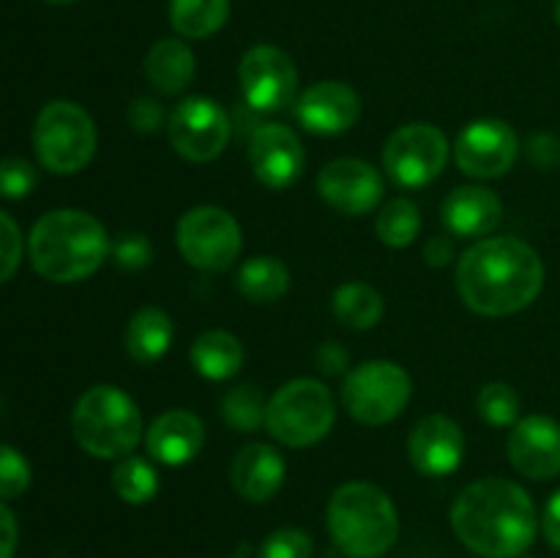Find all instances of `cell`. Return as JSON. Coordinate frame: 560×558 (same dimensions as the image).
<instances>
[{
    "mask_svg": "<svg viewBox=\"0 0 560 558\" xmlns=\"http://www.w3.org/2000/svg\"><path fill=\"white\" fill-rule=\"evenodd\" d=\"M337 421V403L326 383L315 377H295L271 394L266 408V427L279 443L290 449L312 446L331 432Z\"/></svg>",
    "mask_w": 560,
    "mask_h": 558,
    "instance_id": "cell-6",
    "label": "cell"
},
{
    "mask_svg": "<svg viewBox=\"0 0 560 558\" xmlns=\"http://www.w3.org/2000/svg\"><path fill=\"white\" fill-rule=\"evenodd\" d=\"M541 528H545L547 542L556 550H560V490L552 492V498L545 507V518H541Z\"/></svg>",
    "mask_w": 560,
    "mask_h": 558,
    "instance_id": "cell-42",
    "label": "cell"
},
{
    "mask_svg": "<svg viewBox=\"0 0 560 558\" xmlns=\"http://www.w3.org/2000/svg\"><path fill=\"white\" fill-rule=\"evenodd\" d=\"M113 487L115 492H118L120 501L140 507V503H148L156 498L159 474L145 457L126 454V457H120V463L113 468Z\"/></svg>",
    "mask_w": 560,
    "mask_h": 558,
    "instance_id": "cell-29",
    "label": "cell"
},
{
    "mask_svg": "<svg viewBox=\"0 0 560 558\" xmlns=\"http://www.w3.org/2000/svg\"><path fill=\"white\" fill-rule=\"evenodd\" d=\"M38 184V173L31 162L20 156H9L0 162V197L5 200H22L31 195Z\"/></svg>",
    "mask_w": 560,
    "mask_h": 558,
    "instance_id": "cell-33",
    "label": "cell"
},
{
    "mask_svg": "<svg viewBox=\"0 0 560 558\" xmlns=\"http://www.w3.org/2000/svg\"><path fill=\"white\" fill-rule=\"evenodd\" d=\"M408 454L416 470L424 476H448L459 468L465 454L463 430L443 414H430L413 427L408 438Z\"/></svg>",
    "mask_w": 560,
    "mask_h": 558,
    "instance_id": "cell-18",
    "label": "cell"
},
{
    "mask_svg": "<svg viewBox=\"0 0 560 558\" xmlns=\"http://www.w3.org/2000/svg\"><path fill=\"white\" fill-rule=\"evenodd\" d=\"M104 224L80 208H58L33 224L27 252L36 274L58 284L82 282L102 268L109 255Z\"/></svg>",
    "mask_w": 560,
    "mask_h": 558,
    "instance_id": "cell-3",
    "label": "cell"
},
{
    "mask_svg": "<svg viewBox=\"0 0 560 558\" xmlns=\"http://www.w3.org/2000/svg\"><path fill=\"white\" fill-rule=\"evenodd\" d=\"M109 252H113L115 266L124 268V271H142L153 257L151 241L142 233H124L120 239H115Z\"/></svg>",
    "mask_w": 560,
    "mask_h": 558,
    "instance_id": "cell-35",
    "label": "cell"
},
{
    "mask_svg": "<svg viewBox=\"0 0 560 558\" xmlns=\"http://www.w3.org/2000/svg\"><path fill=\"white\" fill-rule=\"evenodd\" d=\"M448 162V140L438 126L408 124L399 126L383 148V170L394 184L419 189L432 184Z\"/></svg>",
    "mask_w": 560,
    "mask_h": 558,
    "instance_id": "cell-10",
    "label": "cell"
},
{
    "mask_svg": "<svg viewBox=\"0 0 560 558\" xmlns=\"http://www.w3.org/2000/svg\"><path fill=\"white\" fill-rule=\"evenodd\" d=\"M16 539H20V528H16L14 512L0 503V558H14Z\"/></svg>",
    "mask_w": 560,
    "mask_h": 558,
    "instance_id": "cell-40",
    "label": "cell"
},
{
    "mask_svg": "<svg viewBox=\"0 0 560 558\" xmlns=\"http://www.w3.org/2000/svg\"><path fill=\"white\" fill-rule=\"evenodd\" d=\"M295 115L312 135L334 137L359 124L361 98L345 82L323 80L301 93L299 102H295Z\"/></svg>",
    "mask_w": 560,
    "mask_h": 558,
    "instance_id": "cell-17",
    "label": "cell"
},
{
    "mask_svg": "<svg viewBox=\"0 0 560 558\" xmlns=\"http://www.w3.org/2000/svg\"><path fill=\"white\" fill-rule=\"evenodd\" d=\"M191 367L208 381H230L244 364V345L222 328H208L191 342Z\"/></svg>",
    "mask_w": 560,
    "mask_h": 558,
    "instance_id": "cell-24",
    "label": "cell"
},
{
    "mask_svg": "<svg viewBox=\"0 0 560 558\" xmlns=\"http://www.w3.org/2000/svg\"><path fill=\"white\" fill-rule=\"evenodd\" d=\"M260 558H312V536L301 528H277L260 545Z\"/></svg>",
    "mask_w": 560,
    "mask_h": 558,
    "instance_id": "cell-34",
    "label": "cell"
},
{
    "mask_svg": "<svg viewBox=\"0 0 560 558\" xmlns=\"http://www.w3.org/2000/svg\"><path fill=\"white\" fill-rule=\"evenodd\" d=\"M145 77L159 93H180L195 77V53L184 38H159L145 55Z\"/></svg>",
    "mask_w": 560,
    "mask_h": 558,
    "instance_id": "cell-22",
    "label": "cell"
},
{
    "mask_svg": "<svg viewBox=\"0 0 560 558\" xmlns=\"http://www.w3.org/2000/svg\"><path fill=\"white\" fill-rule=\"evenodd\" d=\"M235 284H238V293L244 299L255 301V304H268V301H277L288 293L290 271L282 260H277L271 255L249 257L238 268Z\"/></svg>",
    "mask_w": 560,
    "mask_h": 558,
    "instance_id": "cell-25",
    "label": "cell"
},
{
    "mask_svg": "<svg viewBox=\"0 0 560 558\" xmlns=\"http://www.w3.org/2000/svg\"><path fill=\"white\" fill-rule=\"evenodd\" d=\"M238 85L249 107L279 113L299 96V69L282 47L257 44L241 58Z\"/></svg>",
    "mask_w": 560,
    "mask_h": 558,
    "instance_id": "cell-12",
    "label": "cell"
},
{
    "mask_svg": "<svg viewBox=\"0 0 560 558\" xmlns=\"http://www.w3.org/2000/svg\"><path fill=\"white\" fill-rule=\"evenodd\" d=\"M375 230L383 244L392 246V249H405L421 233L419 206L413 200H408V197H394L377 213Z\"/></svg>",
    "mask_w": 560,
    "mask_h": 558,
    "instance_id": "cell-28",
    "label": "cell"
},
{
    "mask_svg": "<svg viewBox=\"0 0 560 558\" xmlns=\"http://www.w3.org/2000/svg\"><path fill=\"white\" fill-rule=\"evenodd\" d=\"M170 142L184 159L197 164L213 162L228 148L233 126L219 102L208 96H189L173 109L167 124Z\"/></svg>",
    "mask_w": 560,
    "mask_h": 558,
    "instance_id": "cell-11",
    "label": "cell"
},
{
    "mask_svg": "<svg viewBox=\"0 0 560 558\" xmlns=\"http://www.w3.org/2000/svg\"><path fill=\"white\" fill-rule=\"evenodd\" d=\"M315 361H317V367H320V372H326V375H342V372L348 370L350 356L342 345L334 342V339H328V342L317 345Z\"/></svg>",
    "mask_w": 560,
    "mask_h": 558,
    "instance_id": "cell-39",
    "label": "cell"
},
{
    "mask_svg": "<svg viewBox=\"0 0 560 558\" xmlns=\"http://www.w3.org/2000/svg\"><path fill=\"white\" fill-rule=\"evenodd\" d=\"M206 443V425L191 410H164L145 430V449L162 465H186L200 454Z\"/></svg>",
    "mask_w": 560,
    "mask_h": 558,
    "instance_id": "cell-19",
    "label": "cell"
},
{
    "mask_svg": "<svg viewBox=\"0 0 560 558\" xmlns=\"http://www.w3.org/2000/svg\"><path fill=\"white\" fill-rule=\"evenodd\" d=\"M334 315L342 326L355 328V332H366V328H375L383 321V295L377 293L372 284L366 282H345L339 284L337 293L331 299Z\"/></svg>",
    "mask_w": 560,
    "mask_h": 558,
    "instance_id": "cell-26",
    "label": "cell"
},
{
    "mask_svg": "<svg viewBox=\"0 0 560 558\" xmlns=\"http://www.w3.org/2000/svg\"><path fill=\"white\" fill-rule=\"evenodd\" d=\"M175 241L184 260L208 274L228 271L238 260L244 246L241 224L235 222L233 213L219 206L189 208L178 219Z\"/></svg>",
    "mask_w": 560,
    "mask_h": 558,
    "instance_id": "cell-9",
    "label": "cell"
},
{
    "mask_svg": "<svg viewBox=\"0 0 560 558\" xmlns=\"http://www.w3.org/2000/svg\"><path fill=\"white\" fill-rule=\"evenodd\" d=\"M556 22L560 25V0H556Z\"/></svg>",
    "mask_w": 560,
    "mask_h": 558,
    "instance_id": "cell-43",
    "label": "cell"
},
{
    "mask_svg": "<svg viewBox=\"0 0 560 558\" xmlns=\"http://www.w3.org/2000/svg\"><path fill=\"white\" fill-rule=\"evenodd\" d=\"M33 470L25 454L0 443V498H16L31 487Z\"/></svg>",
    "mask_w": 560,
    "mask_h": 558,
    "instance_id": "cell-32",
    "label": "cell"
},
{
    "mask_svg": "<svg viewBox=\"0 0 560 558\" xmlns=\"http://www.w3.org/2000/svg\"><path fill=\"white\" fill-rule=\"evenodd\" d=\"M545 288V263L523 239L495 235L470 246L457 263V290L485 317L528 310Z\"/></svg>",
    "mask_w": 560,
    "mask_h": 558,
    "instance_id": "cell-1",
    "label": "cell"
},
{
    "mask_svg": "<svg viewBox=\"0 0 560 558\" xmlns=\"http://www.w3.org/2000/svg\"><path fill=\"white\" fill-rule=\"evenodd\" d=\"M331 539L350 558H381L399 536L397 507L381 487L348 481L337 487L326 509Z\"/></svg>",
    "mask_w": 560,
    "mask_h": 558,
    "instance_id": "cell-4",
    "label": "cell"
},
{
    "mask_svg": "<svg viewBox=\"0 0 560 558\" xmlns=\"http://www.w3.org/2000/svg\"><path fill=\"white\" fill-rule=\"evenodd\" d=\"M520 156V137L506 120H470L454 142L457 167L470 178H501Z\"/></svg>",
    "mask_w": 560,
    "mask_h": 558,
    "instance_id": "cell-13",
    "label": "cell"
},
{
    "mask_svg": "<svg viewBox=\"0 0 560 558\" xmlns=\"http://www.w3.org/2000/svg\"><path fill=\"white\" fill-rule=\"evenodd\" d=\"M509 460L514 470L534 481L560 476V425L550 416H523L509 435Z\"/></svg>",
    "mask_w": 560,
    "mask_h": 558,
    "instance_id": "cell-15",
    "label": "cell"
},
{
    "mask_svg": "<svg viewBox=\"0 0 560 558\" xmlns=\"http://www.w3.org/2000/svg\"><path fill=\"white\" fill-rule=\"evenodd\" d=\"M424 260L427 266L443 268L454 260V241L452 235H435V239L427 241L424 246Z\"/></svg>",
    "mask_w": 560,
    "mask_h": 558,
    "instance_id": "cell-41",
    "label": "cell"
},
{
    "mask_svg": "<svg viewBox=\"0 0 560 558\" xmlns=\"http://www.w3.org/2000/svg\"><path fill=\"white\" fill-rule=\"evenodd\" d=\"M479 416L492 427H514L520 421V397L509 383H487L476 399Z\"/></svg>",
    "mask_w": 560,
    "mask_h": 558,
    "instance_id": "cell-31",
    "label": "cell"
},
{
    "mask_svg": "<svg viewBox=\"0 0 560 558\" xmlns=\"http://www.w3.org/2000/svg\"><path fill=\"white\" fill-rule=\"evenodd\" d=\"M230 0H170V25L184 38H208L224 27Z\"/></svg>",
    "mask_w": 560,
    "mask_h": 558,
    "instance_id": "cell-27",
    "label": "cell"
},
{
    "mask_svg": "<svg viewBox=\"0 0 560 558\" xmlns=\"http://www.w3.org/2000/svg\"><path fill=\"white\" fill-rule=\"evenodd\" d=\"M249 164L255 178L268 189H288L304 170V148L293 129L266 124L255 129L249 142Z\"/></svg>",
    "mask_w": 560,
    "mask_h": 558,
    "instance_id": "cell-16",
    "label": "cell"
},
{
    "mask_svg": "<svg viewBox=\"0 0 560 558\" xmlns=\"http://www.w3.org/2000/svg\"><path fill=\"white\" fill-rule=\"evenodd\" d=\"M525 156L541 173H552L560 167V137L552 131H536L525 142Z\"/></svg>",
    "mask_w": 560,
    "mask_h": 558,
    "instance_id": "cell-37",
    "label": "cell"
},
{
    "mask_svg": "<svg viewBox=\"0 0 560 558\" xmlns=\"http://www.w3.org/2000/svg\"><path fill=\"white\" fill-rule=\"evenodd\" d=\"M452 528L481 558H520L536 539L534 498L509 479H479L452 507Z\"/></svg>",
    "mask_w": 560,
    "mask_h": 558,
    "instance_id": "cell-2",
    "label": "cell"
},
{
    "mask_svg": "<svg viewBox=\"0 0 560 558\" xmlns=\"http://www.w3.org/2000/svg\"><path fill=\"white\" fill-rule=\"evenodd\" d=\"M266 397L255 383H238L224 394L222 419L228 421L230 430L255 432L257 427L266 425Z\"/></svg>",
    "mask_w": 560,
    "mask_h": 558,
    "instance_id": "cell-30",
    "label": "cell"
},
{
    "mask_svg": "<svg viewBox=\"0 0 560 558\" xmlns=\"http://www.w3.org/2000/svg\"><path fill=\"white\" fill-rule=\"evenodd\" d=\"M47 3H74V0H47Z\"/></svg>",
    "mask_w": 560,
    "mask_h": 558,
    "instance_id": "cell-44",
    "label": "cell"
},
{
    "mask_svg": "<svg viewBox=\"0 0 560 558\" xmlns=\"http://www.w3.org/2000/svg\"><path fill=\"white\" fill-rule=\"evenodd\" d=\"M129 124L131 129L140 131V135H153V131L164 124L162 104L151 96H140L129 107Z\"/></svg>",
    "mask_w": 560,
    "mask_h": 558,
    "instance_id": "cell-38",
    "label": "cell"
},
{
    "mask_svg": "<svg viewBox=\"0 0 560 558\" xmlns=\"http://www.w3.org/2000/svg\"><path fill=\"white\" fill-rule=\"evenodd\" d=\"M71 432L98 460L126 457L142 441V414L118 386H91L71 410Z\"/></svg>",
    "mask_w": 560,
    "mask_h": 558,
    "instance_id": "cell-5",
    "label": "cell"
},
{
    "mask_svg": "<svg viewBox=\"0 0 560 558\" xmlns=\"http://www.w3.org/2000/svg\"><path fill=\"white\" fill-rule=\"evenodd\" d=\"M22 249H25V244H22L20 224L9 213L0 211V282L14 277L22 260Z\"/></svg>",
    "mask_w": 560,
    "mask_h": 558,
    "instance_id": "cell-36",
    "label": "cell"
},
{
    "mask_svg": "<svg viewBox=\"0 0 560 558\" xmlns=\"http://www.w3.org/2000/svg\"><path fill=\"white\" fill-rule=\"evenodd\" d=\"M230 481L241 498L262 503L279 492L284 481V460L268 443H246L230 465Z\"/></svg>",
    "mask_w": 560,
    "mask_h": 558,
    "instance_id": "cell-21",
    "label": "cell"
},
{
    "mask_svg": "<svg viewBox=\"0 0 560 558\" xmlns=\"http://www.w3.org/2000/svg\"><path fill=\"white\" fill-rule=\"evenodd\" d=\"M441 217L448 233L457 239H479V235H490L501 224L503 202L487 186H457L443 200Z\"/></svg>",
    "mask_w": 560,
    "mask_h": 558,
    "instance_id": "cell-20",
    "label": "cell"
},
{
    "mask_svg": "<svg viewBox=\"0 0 560 558\" xmlns=\"http://www.w3.org/2000/svg\"><path fill=\"white\" fill-rule=\"evenodd\" d=\"M96 124L74 102L44 104L33 124V151L44 170L55 175L80 173L96 153Z\"/></svg>",
    "mask_w": 560,
    "mask_h": 558,
    "instance_id": "cell-7",
    "label": "cell"
},
{
    "mask_svg": "<svg viewBox=\"0 0 560 558\" xmlns=\"http://www.w3.org/2000/svg\"><path fill=\"white\" fill-rule=\"evenodd\" d=\"M317 191L334 211L345 217H364L383 200V175L361 159H334L317 175Z\"/></svg>",
    "mask_w": 560,
    "mask_h": 558,
    "instance_id": "cell-14",
    "label": "cell"
},
{
    "mask_svg": "<svg viewBox=\"0 0 560 558\" xmlns=\"http://www.w3.org/2000/svg\"><path fill=\"white\" fill-rule=\"evenodd\" d=\"M173 321L159 306H142L131 315L126 323L124 345L126 353L137 361V364H153L167 353L170 342H173Z\"/></svg>",
    "mask_w": 560,
    "mask_h": 558,
    "instance_id": "cell-23",
    "label": "cell"
},
{
    "mask_svg": "<svg viewBox=\"0 0 560 558\" xmlns=\"http://www.w3.org/2000/svg\"><path fill=\"white\" fill-rule=\"evenodd\" d=\"M413 381L397 361L375 359L353 367L342 383V405L355 421L370 427L388 425L410 403Z\"/></svg>",
    "mask_w": 560,
    "mask_h": 558,
    "instance_id": "cell-8",
    "label": "cell"
}]
</instances>
